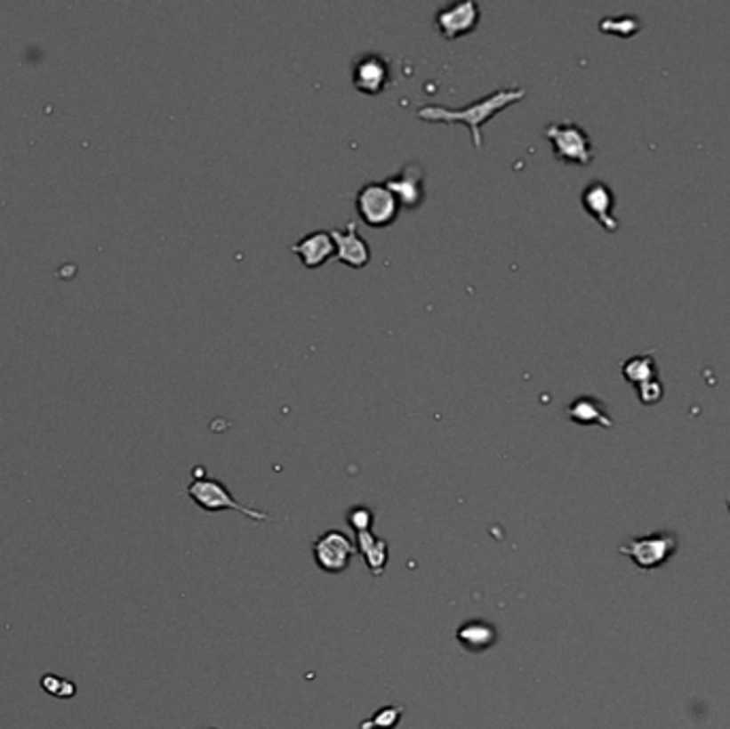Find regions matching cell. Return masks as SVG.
<instances>
[{
  "label": "cell",
  "instance_id": "cell-14",
  "mask_svg": "<svg viewBox=\"0 0 730 729\" xmlns=\"http://www.w3.org/2000/svg\"><path fill=\"white\" fill-rule=\"evenodd\" d=\"M566 417L579 425H600V428H613V417L606 411L605 402L596 396H579L566 407Z\"/></svg>",
  "mask_w": 730,
  "mask_h": 729
},
{
  "label": "cell",
  "instance_id": "cell-5",
  "mask_svg": "<svg viewBox=\"0 0 730 729\" xmlns=\"http://www.w3.org/2000/svg\"><path fill=\"white\" fill-rule=\"evenodd\" d=\"M357 215L367 227H389L396 223L399 207L396 195L387 189L385 182H367L355 197Z\"/></svg>",
  "mask_w": 730,
  "mask_h": 729
},
{
  "label": "cell",
  "instance_id": "cell-17",
  "mask_svg": "<svg viewBox=\"0 0 730 729\" xmlns=\"http://www.w3.org/2000/svg\"><path fill=\"white\" fill-rule=\"evenodd\" d=\"M404 710H406V708L397 704L378 708L374 715L361 723L359 729H396L399 723H402Z\"/></svg>",
  "mask_w": 730,
  "mask_h": 729
},
{
  "label": "cell",
  "instance_id": "cell-20",
  "mask_svg": "<svg viewBox=\"0 0 730 729\" xmlns=\"http://www.w3.org/2000/svg\"><path fill=\"white\" fill-rule=\"evenodd\" d=\"M41 686H44L45 693L54 695V697H73L76 695V684L71 683V680H65V678H58L56 674H45L44 678H41Z\"/></svg>",
  "mask_w": 730,
  "mask_h": 729
},
{
  "label": "cell",
  "instance_id": "cell-12",
  "mask_svg": "<svg viewBox=\"0 0 730 729\" xmlns=\"http://www.w3.org/2000/svg\"><path fill=\"white\" fill-rule=\"evenodd\" d=\"M291 253L300 257V262L306 265L308 270H317L335 257V244L332 238V231L325 229H317V231L303 236L300 242L291 247Z\"/></svg>",
  "mask_w": 730,
  "mask_h": 729
},
{
  "label": "cell",
  "instance_id": "cell-6",
  "mask_svg": "<svg viewBox=\"0 0 730 729\" xmlns=\"http://www.w3.org/2000/svg\"><path fill=\"white\" fill-rule=\"evenodd\" d=\"M355 552L357 547L353 537H349L338 529L325 531L312 544V556L317 567L325 573H332V576L344 573L350 567Z\"/></svg>",
  "mask_w": 730,
  "mask_h": 729
},
{
  "label": "cell",
  "instance_id": "cell-22",
  "mask_svg": "<svg viewBox=\"0 0 730 729\" xmlns=\"http://www.w3.org/2000/svg\"><path fill=\"white\" fill-rule=\"evenodd\" d=\"M726 507H728V512H730V497L726 498Z\"/></svg>",
  "mask_w": 730,
  "mask_h": 729
},
{
  "label": "cell",
  "instance_id": "cell-8",
  "mask_svg": "<svg viewBox=\"0 0 730 729\" xmlns=\"http://www.w3.org/2000/svg\"><path fill=\"white\" fill-rule=\"evenodd\" d=\"M353 86L359 90L361 94L367 97H376V94L385 93L391 84V65L382 54L376 52H367V54L359 56L353 65Z\"/></svg>",
  "mask_w": 730,
  "mask_h": 729
},
{
  "label": "cell",
  "instance_id": "cell-19",
  "mask_svg": "<svg viewBox=\"0 0 730 729\" xmlns=\"http://www.w3.org/2000/svg\"><path fill=\"white\" fill-rule=\"evenodd\" d=\"M346 522H349L355 535L367 533V531H372V526H374V512H372L367 505H355L353 509L346 512Z\"/></svg>",
  "mask_w": 730,
  "mask_h": 729
},
{
  "label": "cell",
  "instance_id": "cell-2",
  "mask_svg": "<svg viewBox=\"0 0 730 729\" xmlns=\"http://www.w3.org/2000/svg\"><path fill=\"white\" fill-rule=\"evenodd\" d=\"M186 494H189L190 501L199 505L204 512H237L246 515L250 520H254V522H268L269 520V514L237 503L236 497H233L225 483H222L221 479L207 475L204 466L193 468V482L186 488Z\"/></svg>",
  "mask_w": 730,
  "mask_h": 729
},
{
  "label": "cell",
  "instance_id": "cell-13",
  "mask_svg": "<svg viewBox=\"0 0 730 729\" xmlns=\"http://www.w3.org/2000/svg\"><path fill=\"white\" fill-rule=\"evenodd\" d=\"M455 640L466 652L481 654L492 651L500 640V631L493 622L485 619L463 620L455 631Z\"/></svg>",
  "mask_w": 730,
  "mask_h": 729
},
{
  "label": "cell",
  "instance_id": "cell-21",
  "mask_svg": "<svg viewBox=\"0 0 730 729\" xmlns=\"http://www.w3.org/2000/svg\"><path fill=\"white\" fill-rule=\"evenodd\" d=\"M638 392V401L643 404H658L664 398V385L660 383V379H652L643 385L637 387Z\"/></svg>",
  "mask_w": 730,
  "mask_h": 729
},
{
  "label": "cell",
  "instance_id": "cell-4",
  "mask_svg": "<svg viewBox=\"0 0 730 729\" xmlns=\"http://www.w3.org/2000/svg\"><path fill=\"white\" fill-rule=\"evenodd\" d=\"M545 137L551 143L558 161L581 165V167L594 161V146L588 131L577 122H551L545 126Z\"/></svg>",
  "mask_w": 730,
  "mask_h": 729
},
{
  "label": "cell",
  "instance_id": "cell-11",
  "mask_svg": "<svg viewBox=\"0 0 730 729\" xmlns=\"http://www.w3.org/2000/svg\"><path fill=\"white\" fill-rule=\"evenodd\" d=\"M581 206L588 212L590 216H594L596 221L600 223L602 229L606 231H617L620 229V221L613 216V207H615V195H613L611 186L606 182H590L581 193Z\"/></svg>",
  "mask_w": 730,
  "mask_h": 729
},
{
  "label": "cell",
  "instance_id": "cell-3",
  "mask_svg": "<svg viewBox=\"0 0 730 729\" xmlns=\"http://www.w3.org/2000/svg\"><path fill=\"white\" fill-rule=\"evenodd\" d=\"M677 550H679V537L670 533V531L630 537L626 544L620 546V555L630 558L634 565L643 569V571H654V569L666 565Z\"/></svg>",
  "mask_w": 730,
  "mask_h": 729
},
{
  "label": "cell",
  "instance_id": "cell-15",
  "mask_svg": "<svg viewBox=\"0 0 730 729\" xmlns=\"http://www.w3.org/2000/svg\"><path fill=\"white\" fill-rule=\"evenodd\" d=\"M355 547L361 556H364V563L370 569L372 576H382V571L387 569L389 563V544L387 539L378 537L367 531V533L355 535Z\"/></svg>",
  "mask_w": 730,
  "mask_h": 729
},
{
  "label": "cell",
  "instance_id": "cell-7",
  "mask_svg": "<svg viewBox=\"0 0 730 729\" xmlns=\"http://www.w3.org/2000/svg\"><path fill=\"white\" fill-rule=\"evenodd\" d=\"M478 24H481V7L474 0H460V3L446 4V7L438 9L434 18L436 30L446 41L461 39V36L474 33Z\"/></svg>",
  "mask_w": 730,
  "mask_h": 729
},
{
  "label": "cell",
  "instance_id": "cell-10",
  "mask_svg": "<svg viewBox=\"0 0 730 729\" xmlns=\"http://www.w3.org/2000/svg\"><path fill=\"white\" fill-rule=\"evenodd\" d=\"M332 238L335 244V262L349 265L353 270H361L370 263V247L357 231V223L350 221L344 229H333Z\"/></svg>",
  "mask_w": 730,
  "mask_h": 729
},
{
  "label": "cell",
  "instance_id": "cell-1",
  "mask_svg": "<svg viewBox=\"0 0 730 729\" xmlns=\"http://www.w3.org/2000/svg\"><path fill=\"white\" fill-rule=\"evenodd\" d=\"M527 94L525 88H500L489 93L487 97H481L472 103H468L461 109L442 108V105H425L417 111V118L423 122H438V125H463L470 129L472 143L477 150L483 148L481 126L487 125L498 111H502L510 105L524 101Z\"/></svg>",
  "mask_w": 730,
  "mask_h": 729
},
{
  "label": "cell",
  "instance_id": "cell-9",
  "mask_svg": "<svg viewBox=\"0 0 730 729\" xmlns=\"http://www.w3.org/2000/svg\"><path fill=\"white\" fill-rule=\"evenodd\" d=\"M387 189L396 195L399 207L417 210L425 199V172L419 163H408L396 175L385 180Z\"/></svg>",
  "mask_w": 730,
  "mask_h": 729
},
{
  "label": "cell",
  "instance_id": "cell-18",
  "mask_svg": "<svg viewBox=\"0 0 730 729\" xmlns=\"http://www.w3.org/2000/svg\"><path fill=\"white\" fill-rule=\"evenodd\" d=\"M598 26L602 33L617 36H632L638 28H641L637 15H609V18L602 20Z\"/></svg>",
  "mask_w": 730,
  "mask_h": 729
},
{
  "label": "cell",
  "instance_id": "cell-16",
  "mask_svg": "<svg viewBox=\"0 0 730 729\" xmlns=\"http://www.w3.org/2000/svg\"><path fill=\"white\" fill-rule=\"evenodd\" d=\"M622 375L628 383H632L634 387L643 385V383L658 379V364H655L654 353H643V355H634V358L626 360L622 364Z\"/></svg>",
  "mask_w": 730,
  "mask_h": 729
}]
</instances>
